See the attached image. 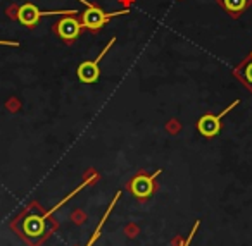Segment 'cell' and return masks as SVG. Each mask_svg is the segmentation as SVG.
Listing matches in <instances>:
<instances>
[{"mask_svg": "<svg viewBox=\"0 0 252 246\" xmlns=\"http://www.w3.org/2000/svg\"><path fill=\"white\" fill-rule=\"evenodd\" d=\"M125 14H130V11H128V9H121V11L105 12V11H102L100 7H97V5H92V7L85 9V12L81 14V25H83V28H88V29H92V31H95V29H100L107 21H111V19H114V18H119V16H125Z\"/></svg>", "mask_w": 252, "mask_h": 246, "instance_id": "1", "label": "cell"}, {"mask_svg": "<svg viewBox=\"0 0 252 246\" xmlns=\"http://www.w3.org/2000/svg\"><path fill=\"white\" fill-rule=\"evenodd\" d=\"M45 224L47 220H43L42 215L30 214L18 222V229L26 241L32 245H38L40 239L45 236Z\"/></svg>", "mask_w": 252, "mask_h": 246, "instance_id": "2", "label": "cell"}, {"mask_svg": "<svg viewBox=\"0 0 252 246\" xmlns=\"http://www.w3.org/2000/svg\"><path fill=\"white\" fill-rule=\"evenodd\" d=\"M116 38L109 40L107 45L102 49V52L98 54L97 59L94 60H85V62H81L80 66H78L76 73H78V78H80L81 83H97L98 78H100V60L104 59V55L109 52V49H111L112 45H114Z\"/></svg>", "mask_w": 252, "mask_h": 246, "instance_id": "3", "label": "cell"}, {"mask_svg": "<svg viewBox=\"0 0 252 246\" xmlns=\"http://www.w3.org/2000/svg\"><path fill=\"white\" fill-rule=\"evenodd\" d=\"M56 14H78V11H42L38 9L35 4H23L21 7L18 9V19L23 26H35L36 23L42 18H47V16H56Z\"/></svg>", "mask_w": 252, "mask_h": 246, "instance_id": "4", "label": "cell"}, {"mask_svg": "<svg viewBox=\"0 0 252 246\" xmlns=\"http://www.w3.org/2000/svg\"><path fill=\"white\" fill-rule=\"evenodd\" d=\"M238 104H240V100L231 102V104L228 105L223 112H220L218 115H214V114L202 115V117L199 119V122H197V129H199L200 135L206 136V138H213V136H216L218 133H220V129H221V119H223L230 110H233Z\"/></svg>", "mask_w": 252, "mask_h": 246, "instance_id": "5", "label": "cell"}, {"mask_svg": "<svg viewBox=\"0 0 252 246\" xmlns=\"http://www.w3.org/2000/svg\"><path fill=\"white\" fill-rule=\"evenodd\" d=\"M161 174V169L156 170L154 176H147V174H140V176L133 177L130 183V191L133 193L135 198L145 200L154 193V179Z\"/></svg>", "mask_w": 252, "mask_h": 246, "instance_id": "6", "label": "cell"}, {"mask_svg": "<svg viewBox=\"0 0 252 246\" xmlns=\"http://www.w3.org/2000/svg\"><path fill=\"white\" fill-rule=\"evenodd\" d=\"M81 29H83V25H81L76 18H73V16H64V18L56 25L57 35H59L63 40H66V42L76 40L78 35L81 33Z\"/></svg>", "mask_w": 252, "mask_h": 246, "instance_id": "7", "label": "cell"}, {"mask_svg": "<svg viewBox=\"0 0 252 246\" xmlns=\"http://www.w3.org/2000/svg\"><path fill=\"white\" fill-rule=\"evenodd\" d=\"M119 196H121V193H116V196H114V200L111 201V205L107 207V210H105V214H104V217L100 219V222H98V225H97V229H95V232L92 234V238L88 239V243H87V246H94L95 245V241H97L98 238H100V232H102V227L105 225V222H107V219H109V215H111V212H112V208L116 207V203H118V200H119Z\"/></svg>", "mask_w": 252, "mask_h": 246, "instance_id": "8", "label": "cell"}, {"mask_svg": "<svg viewBox=\"0 0 252 246\" xmlns=\"http://www.w3.org/2000/svg\"><path fill=\"white\" fill-rule=\"evenodd\" d=\"M223 7L231 14H238L249 5V0H221Z\"/></svg>", "mask_w": 252, "mask_h": 246, "instance_id": "9", "label": "cell"}, {"mask_svg": "<svg viewBox=\"0 0 252 246\" xmlns=\"http://www.w3.org/2000/svg\"><path fill=\"white\" fill-rule=\"evenodd\" d=\"M199 225H200V220H195V224H193V227H192V231H190V234L187 236V239L180 246H190V245H192V239L195 238L197 231H199Z\"/></svg>", "mask_w": 252, "mask_h": 246, "instance_id": "10", "label": "cell"}, {"mask_svg": "<svg viewBox=\"0 0 252 246\" xmlns=\"http://www.w3.org/2000/svg\"><path fill=\"white\" fill-rule=\"evenodd\" d=\"M245 80H247L249 83H252V54H251V62L245 67Z\"/></svg>", "mask_w": 252, "mask_h": 246, "instance_id": "11", "label": "cell"}, {"mask_svg": "<svg viewBox=\"0 0 252 246\" xmlns=\"http://www.w3.org/2000/svg\"><path fill=\"white\" fill-rule=\"evenodd\" d=\"M0 45L2 47H19V42H5V40H0Z\"/></svg>", "mask_w": 252, "mask_h": 246, "instance_id": "12", "label": "cell"}]
</instances>
